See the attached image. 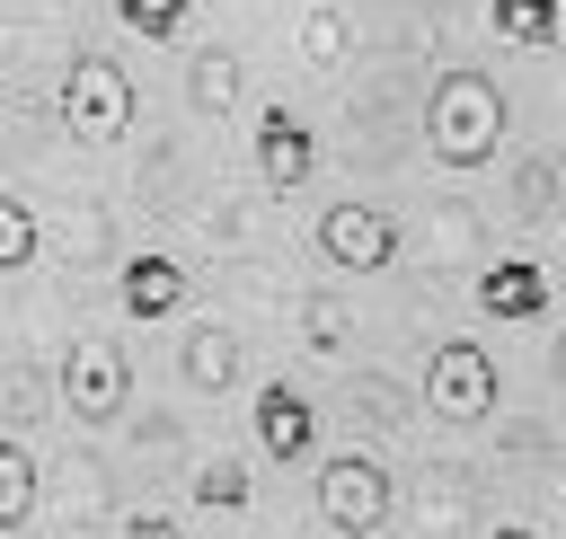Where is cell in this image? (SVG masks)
Masks as SVG:
<instances>
[{
  "mask_svg": "<svg viewBox=\"0 0 566 539\" xmlns=\"http://www.w3.org/2000/svg\"><path fill=\"white\" fill-rule=\"evenodd\" d=\"M504 124H513V106H504L495 71H478V62H451L433 80V97H424V150L442 168H460V177L504 150Z\"/></svg>",
  "mask_w": 566,
  "mask_h": 539,
  "instance_id": "6da1fadb",
  "label": "cell"
},
{
  "mask_svg": "<svg viewBox=\"0 0 566 539\" xmlns=\"http://www.w3.org/2000/svg\"><path fill=\"white\" fill-rule=\"evenodd\" d=\"M62 124H71V141H88V150H115V141L133 133V80H124L115 53H71Z\"/></svg>",
  "mask_w": 566,
  "mask_h": 539,
  "instance_id": "7a4b0ae2",
  "label": "cell"
},
{
  "mask_svg": "<svg viewBox=\"0 0 566 539\" xmlns=\"http://www.w3.org/2000/svg\"><path fill=\"white\" fill-rule=\"evenodd\" d=\"M318 521L336 539H371L389 521V468L371 451H327L318 459Z\"/></svg>",
  "mask_w": 566,
  "mask_h": 539,
  "instance_id": "3957f363",
  "label": "cell"
},
{
  "mask_svg": "<svg viewBox=\"0 0 566 539\" xmlns=\"http://www.w3.org/2000/svg\"><path fill=\"white\" fill-rule=\"evenodd\" d=\"M424 406H433L442 424L495 415V353H486L478 336H442V345L424 353Z\"/></svg>",
  "mask_w": 566,
  "mask_h": 539,
  "instance_id": "277c9868",
  "label": "cell"
},
{
  "mask_svg": "<svg viewBox=\"0 0 566 539\" xmlns=\"http://www.w3.org/2000/svg\"><path fill=\"white\" fill-rule=\"evenodd\" d=\"M310 247H318L327 274H389L398 265V221L380 203H327L318 230H310Z\"/></svg>",
  "mask_w": 566,
  "mask_h": 539,
  "instance_id": "5b68a950",
  "label": "cell"
},
{
  "mask_svg": "<svg viewBox=\"0 0 566 539\" xmlns=\"http://www.w3.org/2000/svg\"><path fill=\"white\" fill-rule=\"evenodd\" d=\"M62 398H71L80 424H115L124 398H133V362H124V345H115V336H80L71 362H62Z\"/></svg>",
  "mask_w": 566,
  "mask_h": 539,
  "instance_id": "8992f818",
  "label": "cell"
},
{
  "mask_svg": "<svg viewBox=\"0 0 566 539\" xmlns=\"http://www.w3.org/2000/svg\"><path fill=\"white\" fill-rule=\"evenodd\" d=\"M248 424H256V451H265L274 468H301V459L318 451V406H310L292 380H265L256 406H248Z\"/></svg>",
  "mask_w": 566,
  "mask_h": 539,
  "instance_id": "52a82bcc",
  "label": "cell"
},
{
  "mask_svg": "<svg viewBox=\"0 0 566 539\" xmlns=\"http://www.w3.org/2000/svg\"><path fill=\"white\" fill-rule=\"evenodd\" d=\"M256 177H265L274 194H292V186L318 177V133H310V115H292V106H265V115H256Z\"/></svg>",
  "mask_w": 566,
  "mask_h": 539,
  "instance_id": "ba28073f",
  "label": "cell"
},
{
  "mask_svg": "<svg viewBox=\"0 0 566 539\" xmlns=\"http://www.w3.org/2000/svg\"><path fill=\"white\" fill-rule=\"evenodd\" d=\"M478 309H486L495 327H539V318H548V274H539V256H495V265L478 274Z\"/></svg>",
  "mask_w": 566,
  "mask_h": 539,
  "instance_id": "9c48e42d",
  "label": "cell"
},
{
  "mask_svg": "<svg viewBox=\"0 0 566 539\" xmlns=\"http://www.w3.org/2000/svg\"><path fill=\"white\" fill-rule=\"evenodd\" d=\"M115 300H124V318L159 327V318H177V309H186V265H177V256H133V265H124V283H115Z\"/></svg>",
  "mask_w": 566,
  "mask_h": 539,
  "instance_id": "30bf717a",
  "label": "cell"
},
{
  "mask_svg": "<svg viewBox=\"0 0 566 539\" xmlns=\"http://www.w3.org/2000/svg\"><path fill=\"white\" fill-rule=\"evenodd\" d=\"M239 88H248V62H239L230 44H203V53L186 62V97H195V115H230Z\"/></svg>",
  "mask_w": 566,
  "mask_h": 539,
  "instance_id": "8fae6325",
  "label": "cell"
},
{
  "mask_svg": "<svg viewBox=\"0 0 566 539\" xmlns=\"http://www.w3.org/2000/svg\"><path fill=\"white\" fill-rule=\"evenodd\" d=\"M495 35L522 53H548V44H566V9L557 0H495Z\"/></svg>",
  "mask_w": 566,
  "mask_h": 539,
  "instance_id": "7c38bea8",
  "label": "cell"
},
{
  "mask_svg": "<svg viewBox=\"0 0 566 539\" xmlns=\"http://www.w3.org/2000/svg\"><path fill=\"white\" fill-rule=\"evenodd\" d=\"M186 380L195 389H230L239 380V336L230 327H195L186 336Z\"/></svg>",
  "mask_w": 566,
  "mask_h": 539,
  "instance_id": "4fadbf2b",
  "label": "cell"
},
{
  "mask_svg": "<svg viewBox=\"0 0 566 539\" xmlns=\"http://www.w3.org/2000/svg\"><path fill=\"white\" fill-rule=\"evenodd\" d=\"M35 521V459L27 442H0V530H27Z\"/></svg>",
  "mask_w": 566,
  "mask_h": 539,
  "instance_id": "5bb4252c",
  "label": "cell"
},
{
  "mask_svg": "<svg viewBox=\"0 0 566 539\" xmlns=\"http://www.w3.org/2000/svg\"><path fill=\"white\" fill-rule=\"evenodd\" d=\"M248 495H256L248 459H221V451H212V459L195 468V504H203V512H248Z\"/></svg>",
  "mask_w": 566,
  "mask_h": 539,
  "instance_id": "9a60e30c",
  "label": "cell"
},
{
  "mask_svg": "<svg viewBox=\"0 0 566 539\" xmlns=\"http://www.w3.org/2000/svg\"><path fill=\"white\" fill-rule=\"evenodd\" d=\"M115 18H124L142 44H177L186 18H195V0H115Z\"/></svg>",
  "mask_w": 566,
  "mask_h": 539,
  "instance_id": "2e32d148",
  "label": "cell"
},
{
  "mask_svg": "<svg viewBox=\"0 0 566 539\" xmlns=\"http://www.w3.org/2000/svg\"><path fill=\"white\" fill-rule=\"evenodd\" d=\"M0 265L9 274L35 265V212H27V194H0Z\"/></svg>",
  "mask_w": 566,
  "mask_h": 539,
  "instance_id": "e0dca14e",
  "label": "cell"
},
{
  "mask_svg": "<svg viewBox=\"0 0 566 539\" xmlns=\"http://www.w3.org/2000/svg\"><path fill=\"white\" fill-rule=\"evenodd\" d=\"M301 53H310L318 71H336V53H345V27H336V9H310V18H301Z\"/></svg>",
  "mask_w": 566,
  "mask_h": 539,
  "instance_id": "ac0fdd59",
  "label": "cell"
},
{
  "mask_svg": "<svg viewBox=\"0 0 566 539\" xmlns=\"http://www.w3.org/2000/svg\"><path fill=\"white\" fill-rule=\"evenodd\" d=\"M301 318H310V345H318V353H345V309H336L327 292H318V300H310Z\"/></svg>",
  "mask_w": 566,
  "mask_h": 539,
  "instance_id": "d6986e66",
  "label": "cell"
},
{
  "mask_svg": "<svg viewBox=\"0 0 566 539\" xmlns=\"http://www.w3.org/2000/svg\"><path fill=\"white\" fill-rule=\"evenodd\" d=\"M124 539H186L177 521H159V512H142V521H124Z\"/></svg>",
  "mask_w": 566,
  "mask_h": 539,
  "instance_id": "ffe728a7",
  "label": "cell"
},
{
  "mask_svg": "<svg viewBox=\"0 0 566 539\" xmlns=\"http://www.w3.org/2000/svg\"><path fill=\"white\" fill-rule=\"evenodd\" d=\"M495 539H539V530H522V521H504V530H495Z\"/></svg>",
  "mask_w": 566,
  "mask_h": 539,
  "instance_id": "44dd1931",
  "label": "cell"
}]
</instances>
